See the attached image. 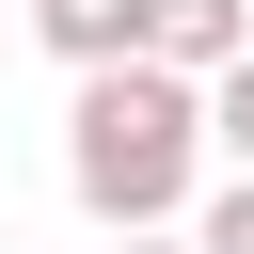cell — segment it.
Returning a JSON list of instances; mask_svg holds the SVG:
<instances>
[{
    "mask_svg": "<svg viewBox=\"0 0 254 254\" xmlns=\"http://www.w3.org/2000/svg\"><path fill=\"white\" fill-rule=\"evenodd\" d=\"M206 111H222V159H254V48H238V64L206 79Z\"/></svg>",
    "mask_w": 254,
    "mask_h": 254,
    "instance_id": "cell-5",
    "label": "cell"
},
{
    "mask_svg": "<svg viewBox=\"0 0 254 254\" xmlns=\"http://www.w3.org/2000/svg\"><path fill=\"white\" fill-rule=\"evenodd\" d=\"M206 143H222V111H206V79L190 64H79V111H64V190L127 238V222H175L190 206V175H206Z\"/></svg>",
    "mask_w": 254,
    "mask_h": 254,
    "instance_id": "cell-1",
    "label": "cell"
},
{
    "mask_svg": "<svg viewBox=\"0 0 254 254\" xmlns=\"http://www.w3.org/2000/svg\"><path fill=\"white\" fill-rule=\"evenodd\" d=\"M111 254H206V238H175V222H127V238H111Z\"/></svg>",
    "mask_w": 254,
    "mask_h": 254,
    "instance_id": "cell-6",
    "label": "cell"
},
{
    "mask_svg": "<svg viewBox=\"0 0 254 254\" xmlns=\"http://www.w3.org/2000/svg\"><path fill=\"white\" fill-rule=\"evenodd\" d=\"M190 238H206V254H254V159H238V175L206 190V222H190Z\"/></svg>",
    "mask_w": 254,
    "mask_h": 254,
    "instance_id": "cell-4",
    "label": "cell"
},
{
    "mask_svg": "<svg viewBox=\"0 0 254 254\" xmlns=\"http://www.w3.org/2000/svg\"><path fill=\"white\" fill-rule=\"evenodd\" d=\"M254 48V0H159V64H190V79H222Z\"/></svg>",
    "mask_w": 254,
    "mask_h": 254,
    "instance_id": "cell-3",
    "label": "cell"
},
{
    "mask_svg": "<svg viewBox=\"0 0 254 254\" xmlns=\"http://www.w3.org/2000/svg\"><path fill=\"white\" fill-rule=\"evenodd\" d=\"M48 64H143L159 48V0H32Z\"/></svg>",
    "mask_w": 254,
    "mask_h": 254,
    "instance_id": "cell-2",
    "label": "cell"
}]
</instances>
